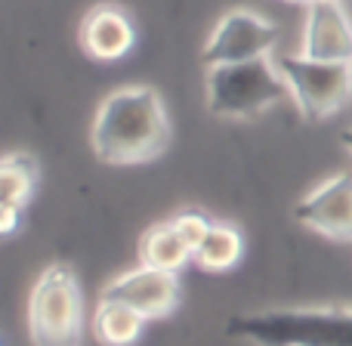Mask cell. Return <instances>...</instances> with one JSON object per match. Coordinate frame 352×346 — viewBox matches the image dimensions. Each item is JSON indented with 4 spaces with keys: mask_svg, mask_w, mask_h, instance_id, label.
I'll list each match as a JSON object with an SVG mask.
<instances>
[{
    "mask_svg": "<svg viewBox=\"0 0 352 346\" xmlns=\"http://www.w3.org/2000/svg\"><path fill=\"white\" fill-rule=\"evenodd\" d=\"M340 146L346 149V155L352 158V127H349V130H343V133H340Z\"/></svg>",
    "mask_w": 352,
    "mask_h": 346,
    "instance_id": "cell-16",
    "label": "cell"
},
{
    "mask_svg": "<svg viewBox=\"0 0 352 346\" xmlns=\"http://www.w3.org/2000/svg\"><path fill=\"white\" fill-rule=\"evenodd\" d=\"M244 257V235L235 223L226 219H213L210 235L204 238L198 250H195V266L204 272H229L238 266Z\"/></svg>",
    "mask_w": 352,
    "mask_h": 346,
    "instance_id": "cell-14",
    "label": "cell"
},
{
    "mask_svg": "<svg viewBox=\"0 0 352 346\" xmlns=\"http://www.w3.org/2000/svg\"><path fill=\"white\" fill-rule=\"evenodd\" d=\"M102 300H118L136 310L146 322L170 316L179 303V279L173 272H161L152 266H133L127 272H118L99 294Z\"/></svg>",
    "mask_w": 352,
    "mask_h": 346,
    "instance_id": "cell-8",
    "label": "cell"
},
{
    "mask_svg": "<svg viewBox=\"0 0 352 346\" xmlns=\"http://www.w3.org/2000/svg\"><path fill=\"white\" fill-rule=\"evenodd\" d=\"M140 263L142 266L161 269V272H182L188 263H195V254L186 248V241L179 238V232L173 229V223H155L152 229L142 232L140 238Z\"/></svg>",
    "mask_w": 352,
    "mask_h": 346,
    "instance_id": "cell-11",
    "label": "cell"
},
{
    "mask_svg": "<svg viewBox=\"0 0 352 346\" xmlns=\"http://www.w3.org/2000/svg\"><path fill=\"white\" fill-rule=\"evenodd\" d=\"M226 334L244 346H352V303H297L238 312Z\"/></svg>",
    "mask_w": 352,
    "mask_h": 346,
    "instance_id": "cell-2",
    "label": "cell"
},
{
    "mask_svg": "<svg viewBox=\"0 0 352 346\" xmlns=\"http://www.w3.org/2000/svg\"><path fill=\"white\" fill-rule=\"evenodd\" d=\"M297 53L324 62H352V16L346 0L306 3Z\"/></svg>",
    "mask_w": 352,
    "mask_h": 346,
    "instance_id": "cell-9",
    "label": "cell"
},
{
    "mask_svg": "<svg viewBox=\"0 0 352 346\" xmlns=\"http://www.w3.org/2000/svg\"><path fill=\"white\" fill-rule=\"evenodd\" d=\"M272 59L306 121H328L352 99V62L309 59L303 53H272Z\"/></svg>",
    "mask_w": 352,
    "mask_h": 346,
    "instance_id": "cell-5",
    "label": "cell"
},
{
    "mask_svg": "<svg viewBox=\"0 0 352 346\" xmlns=\"http://www.w3.org/2000/svg\"><path fill=\"white\" fill-rule=\"evenodd\" d=\"M294 219L331 241H352V173H331L318 180L297 201Z\"/></svg>",
    "mask_w": 352,
    "mask_h": 346,
    "instance_id": "cell-7",
    "label": "cell"
},
{
    "mask_svg": "<svg viewBox=\"0 0 352 346\" xmlns=\"http://www.w3.org/2000/svg\"><path fill=\"white\" fill-rule=\"evenodd\" d=\"M80 50L96 62H118L136 47V25L118 3H96L80 19Z\"/></svg>",
    "mask_w": 352,
    "mask_h": 346,
    "instance_id": "cell-10",
    "label": "cell"
},
{
    "mask_svg": "<svg viewBox=\"0 0 352 346\" xmlns=\"http://www.w3.org/2000/svg\"><path fill=\"white\" fill-rule=\"evenodd\" d=\"M275 41H278V25L269 22L256 10L248 6H235V10L223 12L213 25V31L204 41V56L207 68L217 65H232V62H250L272 56Z\"/></svg>",
    "mask_w": 352,
    "mask_h": 346,
    "instance_id": "cell-6",
    "label": "cell"
},
{
    "mask_svg": "<svg viewBox=\"0 0 352 346\" xmlns=\"http://www.w3.org/2000/svg\"><path fill=\"white\" fill-rule=\"evenodd\" d=\"M146 318L127 303L99 297L96 316H93V334L102 346H133L146 331Z\"/></svg>",
    "mask_w": 352,
    "mask_h": 346,
    "instance_id": "cell-13",
    "label": "cell"
},
{
    "mask_svg": "<svg viewBox=\"0 0 352 346\" xmlns=\"http://www.w3.org/2000/svg\"><path fill=\"white\" fill-rule=\"evenodd\" d=\"M41 171H37L34 158L25 152H10L0 161V210L6 213H25L31 195L37 188Z\"/></svg>",
    "mask_w": 352,
    "mask_h": 346,
    "instance_id": "cell-12",
    "label": "cell"
},
{
    "mask_svg": "<svg viewBox=\"0 0 352 346\" xmlns=\"http://www.w3.org/2000/svg\"><path fill=\"white\" fill-rule=\"evenodd\" d=\"M294 3H303L306 6V3H312V0H294Z\"/></svg>",
    "mask_w": 352,
    "mask_h": 346,
    "instance_id": "cell-17",
    "label": "cell"
},
{
    "mask_svg": "<svg viewBox=\"0 0 352 346\" xmlns=\"http://www.w3.org/2000/svg\"><path fill=\"white\" fill-rule=\"evenodd\" d=\"M207 109L223 121H256L260 115L291 102L285 78L272 56L207 68Z\"/></svg>",
    "mask_w": 352,
    "mask_h": 346,
    "instance_id": "cell-3",
    "label": "cell"
},
{
    "mask_svg": "<svg viewBox=\"0 0 352 346\" xmlns=\"http://www.w3.org/2000/svg\"><path fill=\"white\" fill-rule=\"evenodd\" d=\"M173 140L164 96L148 84H127L99 102L90 146L105 164H146L167 152Z\"/></svg>",
    "mask_w": 352,
    "mask_h": 346,
    "instance_id": "cell-1",
    "label": "cell"
},
{
    "mask_svg": "<svg viewBox=\"0 0 352 346\" xmlns=\"http://www.w3.org/2000/svg\"><path fill=\"white\" fill-rule=\"evenodd\" d=\"M170 223H173V229L179 232V238L186 241V248L192 250V254L204 244V238L210 235V229H213V219L207 217L204 210H179Z\"/></svg>",
    "mask_w": 352,
    "mask_h": 346,
    "instance_id": "cell-15",
    "label": "cell"
},
{
    "mask_svg": "<svg viewBox=\"0 0 352 346\" xmlns=\"http://www.w3.org/2000/svg\"><path fill=\"white\" fill-rule=\"evenodd\" d=\"M28 334L34 346H80L84 294L65 263H53L34 279L28 294Z\"/></svg>",
    "mask_w": 352,
    "mask_h": 346,
    "instance_id": "cell-4",
    "label": "cell"
}]
</instances>
